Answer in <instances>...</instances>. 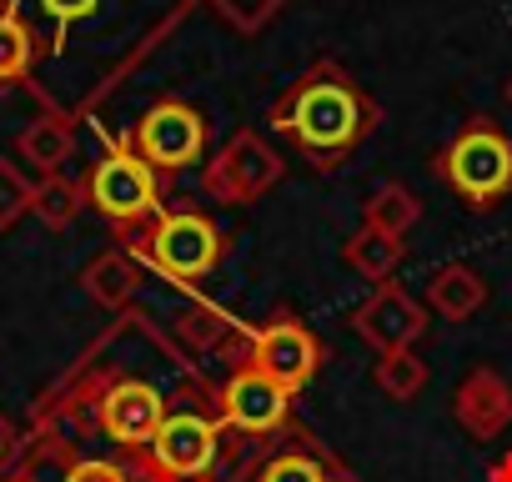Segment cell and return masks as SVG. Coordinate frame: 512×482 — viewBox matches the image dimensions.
Listing matches in <instances>:
<instances>
[{
  "mask_svg": "<svg viewBox=\"0 0 512 482\" xmlns=\"http://www.w3.org/2000/svg\"><path fill=\"white\" fill-rule=\"evenodd\" d=\"M507 101H512V86H507Z\"/></svg>",
  "mask_w": 512,
  "mask_h": 482,
  "instance_id": "obj_25",
  "label": "cell"
},
{
  "mask_svg": "<svg viewBox=\"0 0 512 482\" xmlns=\"http://www.w3.org/2000/svg\"><path fill=\"white\" fill-rule=\"evenodd\" d=\"M36 6L56 21V36H66L71 26H81V21H91L101 11V0H36Z\"/></svg>",
  "mask_w": 512,
  "mask_h": 482,
  "instance_id": "obj_21",
  "label": "cell"
},
{
  "mask_svg": "<svg viewBox=\"0 0 512 482\" xmlns=\"http://www.w3.org/2000/svg\"><path fill=\"white\" fill-rule=\"evenodd\" d=\"M151 452L161 462V472L171 477H201L216 457V427L196 412H176L161 422V432L151 437Z\"/></svg>",
  "mask_w": 512,
  "mask_h": 482,
  "instance_id": "obj_10",
  "label": "cell"
},
{
  "mask_svg": "<svg viewBox=\"0 0 512 482\" xmlns=\"http://www.w3.org/2000/svg\"><path fill=\"white\" fill-rule=\"evenodd\" d=\"M211 6H216V16H221V21H231L236 31H246V36H251V31H262V26L287 6V0H211Z\"/></svg>",
  "mask_w": 512,
  "mask_h": 482,
  "instance_id": "obj_19",
  "label": "cell"
},
{
  "mask_svg": "<svg viewBox=\"0 0 512 482\" xmlns=\"http://www.w3.org/2000/svg\"><path fill=\"white\" fill-rule=\"evenodd\" d=\"M36 56H41V41L26 26V16L16 6H0V86L26 81L31 66H36Z\"/></svg>",
  "mask_w": 512,
  "mask_h": 482,
  "instance_id": "obj_12",
  "label": "cell"
},
{
  "mask_svg": "<svg viewBox=\"0 0 512 482\" xmlns=\"http://www.w3.org/2000/svg\"><path fill=\"white\" fill-rule=\"evenodd\" d=\"M131 252L171 282H201L221 257V236L201 211H156L146 231L131 226Z\"/></svg>",
  "mask_w": 512,
  "mask_h": 482,
  "instance_id": "obj_3",
  "label": "cell"
},
{
  "mask_svg": "<svg viewBox=\"0 0 512 482\" xmlns=\"http://www.w3.org/2000/svg\"><path fill=\"white\" fill-rule=\"evenodd\" d=\"M272 126L317 166L332 171L342 166L377 126V106L372 96L337 66V61H317L277 106H272Z\"/></svg>",
  "mask_w": 512,
  "mask_h": 482,
  "instance_id": "obj_1",
  "label": "cell"
},
{
  "mask_svg": "<svg viewBox=\"0 0 512 482\" xmlns=\"http://www.w3.org/2000/svg\"><path fill=\"white\" fill-rule=\"evenodd\" d=\"M377 382H382V387H392L397 397H407V392L417 387V367H412V357H387V362H382V372H377Z\"/></svg>",
  "mask_w": 512,
  "mask_h": 482,
  "instance_id": "obj_22",
  "label": "cell"
},
{
  "mask_svg": "<svg viewBox=\"0 0 512 482\" xmlns=\"http://www.w3.org/2000/svg\"><path fill=\"white\" fill-rule=\"evenodd\" d=\"M166 422V402L156 387L146 382H116L101 402V427L121 442V447H146Z\"/></svg>",
  "mask_w": 512,
  "mask_h": 482,
  "instance_id": "obj_8",
  "label": "cell"
},
{
  "mask_svg": "<svg viewBox=\"0 0 512 482\" xmlns=\"http://www.w3.org/2000/svg\"><path fill=\"white\" fill-rule=\"evenodd\" d=\"M262 482H332V477L322 472V462H312L302 452H287V457L262 467Z\"/></svg>",
  "mask_w": 512,
  "mask_h": 482,
  "instance_id": "obj_20",
  "label": "cell"
},
{
  "mask_svg": "<svg viewBox=\"0 0 512 482\" xmlns=\"http://www.w3.org/2000/svg\"><path fill=\"white\" fill-rule=\"evenodd\" d=\"M66 482H126L111 462H76L71 472H66Z\"/></svg>",
  "mask_w": 512,
  "mask_h": 482,
  "instance_id": "obj_23",
  "label": "cell"
},
{
  "mask_svg": "<svg viewBox=\"0 0 512 482\" xmlns=\"http://www.w3.org/2000/svg\"><path fill=\"white\" fill-rule=\"evenodd\" d=\"M16 151H21V161H31L41 176H56V171L76 156V131H71L66 116H36V121L21 131Z\"/></svg>",
  "mask_w": 512,
  "mask_h": 482,
  "instance_id": "obj_11",
  "label": "cell"
},
{
  "mask_svg": "<svg viewBox=\"0 0 512 482\" xmlns=\"http://www.w3.org/2000/svg\"><path fill=\"white\" fill-rule=\"evenodd\" d=\"M81 206H86V186L81 181H71V176H41L36 181V191H31V211L46 221V226H71L76 216H81Z\"/></svg>",
  "mask_w": 512,
  "mask_h": 482,
  "instance_id": "obj_14",
  "label": "cell"
},
{
  "mask_svg": "<svg viewBox=\"0 0 512 482\" xmlns=\"http://www.w3.org/2000/svg\"><path fill=\"white\" fill-rule=\"evenodd\" d=\"M11 442H16V427H11V417H6V412H0V457L11 452Z\"/></svg>",
  "mask_w": 512,
  "mask_h": 482,
  "instance_id": "obj_24",
  "label": "cell"
},
{
  "mask_svg": "<svg viewBox=\"0 0 512 482\" xmlns=\"http://www.w3.org/2000/svg\"><path fill=\"white\" fill-rule=\"evenodd\" d=\"M347 257L362 267V272H372V277H382L397 257H402V241L392 236V231H377V226H367L352 247H347Z\"/></svg>",
  "mask_w": 512,
  "mask_h": 482,
  "instance_id": "obj_15",
  "label": "cell"
},
{
  "mask_svg": "<svg viewBox=\"0 0 512 482\" xmlns=\"http://www.w3.org/2000/svg\"><path fill=\"white\" fill-rule=\"evenodd\" d=\"M437 171L447 176V186H452L467 206L487 211V206H497V201L512 191V141H507L492 121L477 116L472 126H462V131L452 136V146L442 151Z\"/></svg>",
  "mask_w": 512,
  "mask_h": 482,
  "instance_id": "obj_2",
  "label": "cell"
},
{
  "mask_svg": "<svg viewBox=\"0 0 512 482\" xmlns=\"http://www.w3.org/2000/svg\"><path fill=\"white\" fill-rule=\"evenodd\" d=\"M86 196H91V206H96L106 221H116V226H136V221H146V216L161 211V181H156V171L136 156L131 136H121V141L106 146V156H101V161L91 166V176H86Z\"/></svg>",
  "mask_w": 512,
  "mask_h": 482,
  "instance_id": "obj_4",
  "label": "cell"
},
{
  "mask_svg": "<svg viewBox=\"0 0 512 482\" xmlns=\"http://www.w3.org/2000/svg\"><path fill=\"white\" fill-rule=\"evenodd\" d=\"M287 387L282 382H272L267 372H256V367H246V372H236L231 382H226V397H221V412H226V422L231 427H241V432H272V427H282V417H287Z\"/></svg>",
  "mask_w": 512,
  "mask_h": 482,
  "instance_id": "obj_9",
  "label": "cell"
},
{
  "mask_svg": "<svg viewBox=\"0 0 512 482\" xmlns=\"http://www.w3.org/2000/svg\"><path fill=\"white\" fill-rule=\"evenodd\" d=\"M251 362H256V372H267L272 382H282L287 392H297V387L312 382V372L322 362V347H317V337L302 322L282 317V322H272L262 337H256Z\"/></svg>",
  "mask_w": 512,
  "mask_h": 482,
  "instance_id": "obj_7",
  "label": "cell"
},
{
  "mask_svg": "<svg viewBox=\"0 0 512 482\" xmlns=\"http://www.w3.org/2000/svg\"><path fill=\"white\" fill-rule=\"evenodd\" d=\"M31 191H36V186L21 176L16 161H0V231L16 226V221L31 211Z\"/></svg>",
  "mask_w": 512,
  "mask_h": 482,
  "instance_id": "obj_18",
  "label": "cell"
},
{
  "mask_svg": "<svg viewBox=\"0 0 512 482\" xmlns=\"http://www.w3.org/2000/svg\"><path fill=\"white\" fill-rule=\"evenodd\" d=\"M131 146H136V156H141L151 171H186V166H196L201 151H206V116H201L196 106L166 96V101H156V106L136 121Z\"/></svg>",
  "mask_w": 512,
  "mask_h": 482,
  "instance_id": "obj_5",
  "label": "cell"
},
{
  "mask_svg": "<svg viewBox=\"0 0 512 482\" xmlns=\"http://www.w3.org/2000/svg\"><path fill=\"white\" fill-rule=\"evenodd\" d=\"M277 176H282V161H277V151L256 136V131L231 136V146L206 166V186H211L221 201H256Z\"/></svg>",
  "mask_w": 512,
  "mask_h": 482,
  "instance_id": "obj_6",
  "label": "cell"
},
{
  "mask_svg": "<svg viewBox=\"0 0 512 482\" xmlns=\"http://www.w3.org/2000/svg\"><path fill=\"white\" fill-rule=\"evenodd\" d=\"M417 327H422V317L412 312V302H407L402 292H382V297L362 312V332L377 337L382 347H402L407 337H417Z\"/></svg>",
  "mask_w": 512,
  "mask_h": 482,
  "instance_id": "obj_13",
  "label": "cell"
},
{
  "mask_svg": "<svg viewBox=\"0 0 512 482\" xmlns=\"http://www.w3.org/2000/svg\"><path fill=\"white\" fill-rule=\"evenodd\" d=\"M372 226L377 231H392V236H402V226H412L417 221V201H412V191H402V186H382L377 196H372Z\"/></svg>",
  "mask_w": 512,
  "mask_h": 482,
  "instance_id": "obj_16",
  "label": "cell"
},
{
  "mask_svg": "<svg viewBox=\"0 0 512 482\" xmlns=\"http://www.w3.org/2000/svg\"><path fill=\"white\" fill-rule=\"evenodd\" d=\"M86 287H91V297H101V302H126L131 287H136V272H131L126 257H101V262L86 272Z\"/></svg>",
  "mask_w": 512,
  "mask_h": 482,
  "instance_id": "obj_17",
  "label": "cell"
}]
</instances>
